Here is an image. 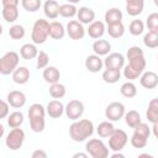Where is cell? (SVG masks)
I'll return each mask as SVG.
<instances>
[{
	"mask_svg": "<svg viewBox=\"0 0 158 158\" xmlns=\"http://www.w3.org/2000/svg\"><path fill=\"white\" fill-rule=\"evenodd\" d=\"M94 123L88 118L75 120L69 126V136L74 142H84L94 133Z\"/></svg>",
	"mask_w": 158,
	"mask_h": 158,
	"instance_id": "obj_1",
	"label": "cell"
},
{
	"mask_svg": "<svg viewBox=\"0 0 158 158\" xmlns=\"http://www.w3.org/2000/svg\"><path fill=\"white\" fill-rule=\"evenodd\" d=\"M146 69L144 56H139L132 59H128V64L123 67V77L128 80H135L142 75Z\"/></svg>",
	"mask_w": 158,
	"mask_h": 158,
	"instance_id": "obj_2",
	"label": "cell"
},
{
	"mask_svg": "<svg viewBox=\"0 0 158 158\" xmlns=\"http://www.w3.org/2000/svg\"><path fill=\"white\" fill-rule=\"evenodd\" d=\"M49 37V22L44 19L36 20L32 26L31 40L35 44H42Z\"/></svg>",
	"mask_w": 158,
	"mask_h": 158,
	"instance_id": "obj_3",
	"label": "cell"
},
{
	"mask_svg": "<svg viewBox=\"0 0 158 158\" xmlns=\"http://www.w3.org/2000/svg\"><path fill=\"white\" fill-rule=\"evenodd\" d=\"M20 62V54L15 51L6 52L1 59H0V73L2 75H9L12 74L14 70L19 67Z\"/></svg>",
	"mask_w": 158,
	"mask_h": 158,
	"instance_id": "obj_4",
	"label": "cell"
},
{
	"mask_svg": "<svg viewBox=\"0 0 158 158\" xmlns=\"http://www.w3.org/2000/svg\"><path fill=\"white\" fill-rule=\"evenodd\" d=\"M85 149L89 153V156H91L93 158H106V157H109V148L99 138L89 139L85 144Z\"/></svg>",
	"mask_w": 158,
	"mask_h": 158,
	"instance_id": "obj_5",
	"label": "cell"
},
{
	"mask_svg": "<svg viewBox=\"0 0 158 158\" xmlns=\"http://www.w3.org/2000/svg\"><path fill=\"white\" fill-rule=\"evenodd\" d=\"M23 142H25V132L20 127L10 130V132L6 135V138H5V144L11 151L20 149L22 147Z\"/></svg>",
	"mask_w": 158,
	"mask_h": 158,
	"instance_id": "obj_6",
	"label": "cell"
},
{
	"mask_svg": "<svg viewBox=\"0 0 158 158\" xmlns=\"http://www.w3.org/2000/svg\"><path fill=\"white\" fill-rule=\"evenodd\" d=\"M127 141H128L127 133L121 128H115L112 135L109 137V149L114 152H120L125 148Z\"/></svg>",
	"mask_w": 158,
	"mask_h": 158,
	"instance_id": "obj_7",
	"label": "cell"
},
{
	"mask_svg": "<svg viewBox=\"0 0 158 158\" xmlns=\"http://www.w3.org/2000/svg\"><path fill=\"white\" fill-rule=\"evenodd\" d=\"M125 114H126L125 105L120 101L110 102L105 109V116L110 121H118L125 116Z\"/></svg>",
	"mask_w": 158,
	"mask_h": 158,
	"instance_id": "obj_8",
	"label": "cell"
},
{
	"mask_svg": "<svg viewBox=\"0 0 158 158\" xmlns=\"http://www.w3.org/2000/svg\"><path fill=\"white\" fill-rule=\"evenodd\" d=\"M64 114L72 121L79 120L83 116V114H84V104L80 100H70L65 105Z\"/></svg>",
	"mask_w": 158,
	"mask_h": 158,
	"instance_id": "obj_9",
	"label": "cell"
},
{
	"mask_svg": "<svg viewBox=\"0 0 158 158\" xmlns=\"http://www.w3.org/2000/svg\"><path fill=\"white\" fill-rule=\"evenodd\" d=\"M65 30H67V35L69 36V38H72L74 41L83 40L85 36V28L79 20H70L68 22Z\"/></svg>",
	"mask_w": 158,
	"mask_h": 158,
	"instance_id": "obj_10",
	"label": "cell"
},
{
	"mask_svg": "<svg viewBox=\"0 0 158 158\" xmlns=\"http://www.w3.org/2000/svg\"><path fill=\"white\" fill-rule=\"evenodd\" d=\"M105 68H114V69H122L125 67V57L118 52L109 53L104 60Z\"/></svg>",
	"mask_w": 158,
	"mask_h": 158,
	"instance_id": "obj_11",
	"label": "cell"
},
{
	"mask_svg": "<svg viewBox=\"0 0 158 158\" xmlns=\"http://www.w3.org/2000/svg\"><path fill=\"white\" fill-rule=\"evenodd\" d=\"M64 110H65V106L58 99H54V100L49 101L46 106V112L52 118H59L64 114Z\"/></svg>",
	"mask_w": 158,
	"mask_h": 158,
	"instance_id": "obj_12",
	"label": "cell"
},
{
	"mask_svg": "<svg viewBox=\"0 0 158 158\" xmlns=\"http://www.w3.org/2000/svg\"><path fill=\"white\" fill-rule=\"evenodd\" d=\"M7 102L14 109H21L26 104V95L20 90H12L6 96Z\"/></svg>",
	"mask_w": 158,
	"mask_h": 158,
	"instance_id": "obj_13",
	"label": "cell"
},
{
	"mask_svg": "<svg viewBox=\"0 0 158 158\" xmlns=\"http://www.w3.org/2000/svg\"><path fill=\"white\" fill-rule=\"evenodd\" d=\"M139 84L146 89H154L158 85V74L151 70L143 72L139 77Z\"/></svg>",
	"mask_w": 158,
	"mask_h": 158,
	"instance_id": "obj_14",
	"label": "cell"
},
{
	"mask_svg": "<svg viewBox=\"0 0 158 158\" xmlns=\"http://www.w3.org/2000/svg\"><path fill=\"white\" fill-rule=\"evenodd\" d=\"M104 67V60L100 58L98 54H91L85 58V68L90 73H98Z\"/></svg>",
	"mask_w": 158,
	"mask_h": 158,
	"instance_id": "obj_15",
	"label": "cell"
},
{
	"mask_svg": "<svg viewBox=\"0 0 158 158\" xmlns=\"http://www.w3.org/2000/svg\"><path fill=\"white\" fill-rule=\"evenodd\" d=\"M59 4L56 0H46L43 4L44 16L49 20H54L59 16Z\"/></svg>",
	"mask_w": 158,
	"mask_h": 158,
	"instance_id": "obj_16",
	"label": "cell"
},
{
	"mask_svg": "<svg viewBox=\"0 0 158 158\" xmlns=\"http://www.w3.org/2000/svg\"><path fill=\"white\" fill-rule=\"evenodd\" d=\"M78 20L83 25H90L91 22L95 21V11L88 6H81L78 9Z\"/></svg>",
	"mask_w": 158,
	"mask_h": 158,
	"instance_id": "obj_17",
	"label": "cell"
},
{
	"mask_svg": "<svg viewBox=\"0 0 158 158\" xmlns=\"http://www.w3.org/2000/svg\"><path fill=\"white\" fill-rule=\"evenodd\" d=\"M88 35L94 38V40H99L104 36L105 31H106V27H105V23L102 21H94L89 25L88 27Z\"/></svg>",
	"mask_w": 158,
	"mask_h": 158,
	"instance_id": "obj_18",
	"label": "cell"
},
{
	"mask_svg": "<svg viewBox=\"0 0 158 158\" xmlns=\"http://www.w3.org/2000/svg\"><path fill=\"white\" fill-rule=\"evenodd\" d=\"M30 75H31L30 74V69L27 67L20 65V67H17L14 70V73H12V80H14V83L22 85V84H26L30 80Z\"/></svg>",
	"mask_w": 158,
	"mask_h": 158,
	"instance_id": "obj_19",
	"label": "cell"
},
{
	"mask_svg": "<svg viewBox=\"0 0 158 158\" xmlns=\"http://www.w3.org/2000/svg\"><path fill=\"white\" fill-rule=\"evenodd\" d=\"M144 9V0H126V11L130 16H138Z\"/></svg>",
	"mask_w": 158,
	"mask_h": 158,
	"instance_id": "obj_20",
	"label": "cell"
},
{
	"mask_svg": "<svg viewBox=\"0 0 158 158\" xmlns=\"http://www.w3.org/2000/svg\"><path fill=\"white\" fill-rule=\"evenodd\" d=\"M43 79L46 83L48 84H54V83H58L59 79H60V72L57 67H53V65H49L47 68L43 69Z\"/></svg>",
	"mask_w": 158,
	"mask_h": 158,
	"instance_id": "obj_21",
	"label": "cell"
},
{
	"mask_svg": "<svg viewBox=\"0 0 158 158\" xmlns=\"http://www.w3.org/2000/svg\"><path fill=\"white\" fill-rule=\"evenodd\" d=\"M67 30L64 28L63 23L59 21H52L49 23V37L53 40H62L65 35Z\"/></svg>",
	"mask_w": 158,
	"mask_h": 158,
	"instance_id": "obj_22",
	"label": "cell"
},
{
	"mask_svg": "<svg viewBox=\"0 0 158 158\" xmlns=\"http://www.w3.org/2000/svg\"><path fill=\"white\" fill-rule=\"evenodd\" d=\"M93 51L98 56H107L111 51V43L106 40H96L93 43Z\"/></svg>",
	"mask_w": 158,
	"mask_h": 158,
	"instance_id": "obj_23",
	"label": "cell"
},
{
	"mask_svg": "<svg viewBox=\"0 0 158 158\" xmlns=\"http://www.w3.org/2000/svg\"><path fill=\"white\" fill-rule=\"evenodd\" d=\"M20 56L23 58V59H33V58H37L38 56V49L36 47L35 43H25L21 46L20 48Z\"/></svg>",
	"mask_w": 158,
	"mask_h": 158,
	"instance_id": "obj_24",
	"label": "cell"
},
{
	"mask_svg": "<svg viewBox=\"0 0 158 158\" xmlns=\"http://www.w3.org/2000/svg\"><path fill=\"white\" fill-rule=\"evenodd\" d=\"M104 20H105L106 25L120 22V21H122V12L117 7H111V9L106 10L105 16H104Z\"/></svg>",
	"mask_w": 158,
	"mask_h": 158,
	"instance_id": "obj_25",
	"label": "cell"
},
{
	"mask_svg": "<svg viewBox=\"0 0 158 158\" xmlns=\"http://www.w3.org/2000/svg\"><path fill=\"white\" fill-rule=\"evenodd\" d=\"M121 78V69H114V68H106L102 72V80L107 84H115Z\"/></svg>",
	"mask_w": 158,
	"mask_h": 158,
	"instance_id": "obj_26",
	"label": "cell"
},
{
	"mask_svg": "<svg viewBox=\"0 0 158 158\" xmlns=\"http://www.w3.org/2000/svg\"><path fill=\"white\" fill-rule=\"evenodd\" d=\"M146 117L152 123L158 121V98H154L149 101L147 111H146Z\"/></svg>",
	"mask_w": 158,
	"mask_h": 158,
	"instance_id": "obj_27",
	"label": "cell"
},
{
	"mask_svg": "<svg viewBox=\"0 0 158 158\" xmlns=\"http://www.w3.org/2000/svg\"><path fill=\"white\" fill-rule=\"evenodd\" d=\"M115 131V127L112 125V122L109 120V121H102L99 123V126L96 127V132L99 135V137L101 138H106V137H110L112 135V132Z\"/></svg>",
	"mask_w": 158,
	"mask_h": 158,
	"instance_id": "obj_28",
	"label": "cell"
},
{
	"mask_svg": "<svg viewBox=\"0 0 158 158\" xmlns=\"http://www.w3.org/2000/svg\"><path fill=\"white\" fill-rule=\"evenodd\" d=\"M123 118H125L126 125L128 127H131V128H135L136 126H138L142 122L141 121V115L136 110H130L128 112H126L125 116H123Z\"/></svg>",
	"mask_w": 158,
	"mask_h": 158,
	"instance_id": "obj_29",
	"label": "cell"
},
{
	"mask_svg": "<svg viewBox=\"0 0 158 158\" xmlns=\"http://www.w3.org/2000/svg\"><path fill=\"white\" fill-rule=\"evenodd\" d=\"M106 31H107V33H109L110 37H112V38H120L125 33V26H123L122 21H120V22H116V23L107 25Z\"/></svg>",
	"mask_w": 158,
	"mask_h": 158,
	"instance_id": "obj_30",
	"label": "cell"
},
{
	"mask_svg": "<svg viewBox=\"0 0 158 158\" xmlns=\"http://www.w3.org/2000/svg\"><path fill=\"white\" fill-rule=\"evenodd\" d=\"M23 120L25 117L21 111H14L7 116V125L10 128H16L23 123Z\"/></svg>",
	"mask_w": 158,
	"mask_h": 158,
	"instance_id": "obj_31",
	"label": "cell"
},
{
	"mask_svg": "<svg viewBox=\"0 0 158 158\" xmlns=\"http://www.w3.org/2000/svg\"><path fill=\"white\" fill-rule=\"evenodd\" d=\"M78 14V9L74 4H70V2H67V4H63L59 6V15L62 17H65V19H72L74 17L75 15Z\"/></svg>",
	"mask_w": 158,
	"mask_h": 158,
	"instance_id": "obj_32",
	"label": "cell"
},
{
	"mask_svg": "<svg viewBox=\"0 0 158 158\" xmlns=\"http://www.w3.org/2000/svg\"><path fill=\"white\" fill-rule=\"evenodd\" d=\"M120 93L122 96L127 98V99H131V98H135L137 95V86L132 83V81H126L121 85L120 88Z\"/></svg>",
	"mask_w": 158,
	"mask_h": 158,
	"instance_id": "obj_33",
	"label": "cell"
},
{
	"mask_svg": "<svg viewBox=\"0 0 158 158\" xmlns=\"http://www.w3.org/2000/svg\"><path fill=\"white\" fill-rule=\"evenodd\" d=\"M65 93H67L65 86L63 84H60L59 81L51 84V86H49V95L53 99H62L65 96Z\"/></svg>",
	"mask_w": 158,
	"mask_h": 158,
	"instance_id": "obj_34",
	"label": "cell"
},
{
	"mask_svg": "<svg viewBox=\"0 0 158 158\" xmlns=\"http://www.w3.org/2000/svg\"><path fill=\"white\" fill-rule=\"evenodd\" d=\"M46 109L43 107V105L36 102L32 104L28 109V120L30 118H37V117H44L46 116Z\"/></svg>",
	"mask_w": 158,
	"mask_h": 158,
	"instance_id": "obj_35",
	"label": "cell"
},
{
	"mask_svg": "<svg viewBox=\"0 0 158 158\" xmlns=\"http://www.w3.org/2000/svg\"><path fill=\"white\" fill-rule=\"evenodd\" d=\"M2 19L9 22L12 23L19 19V9L17 7H2Z\"/></svg>",
	"mask_w": 158,
	"mask_h": 158,
	"instance_id": "obj_36",
	"label": "cell"
},
{
	"mask_svg": "<svg viewBox=\"0 0 158 158\" xmlns=\"http://www.w3.org/2000/svg\"><path fill=\"white\" fill-rule=\"evenodd\" d=\"M143 43L148 48H158V33L148 31L143 36Z\"/></svg>",
	"mask_w": 158,
	"mask_h": 158,
	"instance_id": "obj_37",
	"label": "cell"
},
{
	"mask_svg": "<svg viewBox=\"0 0 158 158\" xmlns=\"http://www.w3.org/2000/svg\"><path fill=\"white\" fill-rule=\"evenodd\" d=\"M128 31L132 36H139L143 33L144 31V23L142 20H133L130 26H128Z\"/></svg>",
	"mask_w": 158,
	"mask_h": 158,
	"instance_id": "obj_38",
	"label": "cell"
},
{
	"mask_svg": "<svg viewBox=\"0 0 158 158\" xmlns=\"http://www.w3.org/2000/svg\"><path fill=\"white\" fill-rule=\"evenodd\" d=\"M25 27L22 25H12L9 30V36L12 38V40H21L25 37Z\"/></svg>",
	"mask_w": 158,
	"mask_h": 158,
	"instance_id": "obj_39",
	"label": "cell"
},
{
	"mask_svg": "<svg viewBox=\"0 0 158 158\" xmlns=\"http://www.w3.org/2000/svg\"><path fill=\"white\" fill-rule=\"evenodd\" d=\"M22 7L28 12H36L42 6L41 0H21Z\"/></svg>",
	"mask_w": 158,
	"mask_h": 158,
	"instance_id": "obj_40",
	"label": "cell"
},
{
	"mask_svg": "<svg viewBox=\"0 0 158 158\" xmlns=\"http://www.w3.org/2000/svg\"><path fill=\"white\" fill-rule=\"evenodd\" d=\"M30 127L33 132L40 133L46 127V120L44 117H37V118H30Z\"/></svg>",
	"mask_w": 158,
	"mask_h": 158,
	"instance_id": "obj_41",
	"label": "cell"
},
{
	"mask_svg": "<svg viewBox=\"0 0 158 158\" xmlns=\"http://www.w3.org/2000/svg\"><path fill=\"white\" fill-rule=\"evenodd\" d=\"M146 25L148 27V31L157 32L158 33V12H152L148 15L146 20Z\"/></svg>",
	"mask_w": 158,
	"mask_h": 158,
	"instance_id": "obj_42",
	"label": "cell"
},
{
	"mask_svg": "<svg viewBox=\"0 0 158 158\" xmlns=\"http://www.w3.org/2000/svg\"><path fill=\"white\" fill-rule=\"evenodd\" d=\"M133 133H136V135H138V136H141V137L148 138L149 135H151V128H149V126H148L147 123L141 122L138 126H136V127L133 128Z\"/></svg>",
	"mask_w": 158,
	"mask_h": 158,
	"instance_id": "obj_43",
	"label": "cell"
},
{
	"mask_svg": "<svg viewBox=\"0 0 158 158\" xmlns=\"http://www.w3.org/2000/svg\"><path fill=\"white\" fill-rule=\"evenodd\" d=\"M48 63H49V56L44 52V51H40L38 52V56H37V68L38 69H44L48 67Z\"/></svg>",
	"mask_w": 158,
	"mask_h": 158,
	"instance_id": "obj_44",
	"label": "cell"
},
{
	"mask_svg": "<svg viewBox=\"0 0 158 158\" xmlns=\"http://www.w3.org/2000/svg\"><path fill=\"white\" fill-rule=\"evenodd\" d=\"M147 142H148V138L141 137V136H138L136 133H133L132 137H131V144L135 148H144L147 146Z\"/></svg>",
	"mask_w": 158,
	"mask_h": 158,
	"instance_id": "obj_45",
	"label": "cell"
},
{
	"mask_svg": "<svg viewBox=\"0 0 158 158\" xmlns=\"http://www.w3.org/2000/svg\"><path fill=\"white\" fill-rule=\"evenodd\" d=\"M139 56H144L143 53V49L138 46H132L127 49V53H126V57L127 59H132V58H136V57H139Z\"/></svg>",
	"mask_w": 158,
	"mask_h": 158,
	"instance_id": "obj_46",
	"label": "cell"
},
{
	"mask_svg": "<svg viewBox=\"0 0 158 158\" xmlns=\"http://www.w3.org/2000/svg\"><path fill=\"white\" fill-rule=\"evenodd\" d=\"M9 109H10V104L7 102V100H1V109H0V118H5L7 117L9 114Z\"/></svg>",
	"mask_w": 158,
	"mask_h": 158,
	"instance_id": "obj_47",
	"label": "cell"
},
{
	"mask_svg": "<svg viewBox=\"0 0 158 158\" xmlns=\"http://www.w3.org/2000/svg\"><path fill=\"white\" fill-rule=\"evenodd\" d=\"M20 0H1L2 7H17Z\"/></svg>",
	"mask_w": 158,
	"mask_h": 158,
	"instance_id": "obj_48",
	"label": "cell"
},
{
	"mask_svg": "<svg viewBox=\"0 0 158 158\" xmlns=\"http://www.w3.org/2000/svg\"><path fill=\"white\" fill-rule=\"evenodd\" d=\"M31 157L32 158H47V153L42 149H36V151L32 152Z\"/></svg>",
	"mask_w": 158,
	"mask_h": 158,
	"instance_id": "obj_49",
	"label": "cell"
},
{
	"mask_svg": "<svg viewBox=\"0 0 158 158\" xmlns=\"http://www.w3.org/2000/svg\"><path fill=\"white\" fill-rule=\"evenodd\" d=\"M152 133L154 135V137H156L157 141H158V121L153 123V126H152Z\"/></svg>",
	"mask_w": 158,
	"mask_h": 158,
	"instance_id": "obj_50",
	"label": "cell"
},
{
	"mask_svg": "<svg viewBox=\"0 0 158 158\" xmlns=\"http://www.w3.org/2000/svg\"><path fill=\"white\" fill-rule=\"evenodd\" d=\"M88 154H89V153H81V152H79V153H75V154H73V158H78V157H81V158H86V157H88Z\"/></svg>",
	"mask_w": 158,
	"mask_h": 158,
	"instance_id": "obj_51",
	"label": "cell"
},
{
	"mask_svg": "<svg viewBox=\"0 0 158 158\" xmlns=\"http://www.w3.org/2000/svg\"><path fill=\"white\" fill-rule=\"evenodd\" d=\"M111 157H112V158H117V157H118V158H123L125 156H123L122 153H120V152H115V153H114Z\"/></svg>",
	"mask_w": 158,
	"mask_h": 158,
	"instance_id": "obj_52",
	"label": "cell"
},
{
	"mask_svg": "<svg viewBox=\"0 0 158 158\" xmlns=\"http://www.w3.org/2000/svg\"><path fill=\"white\" fill-rule=\"evenodd\" d=\"M138 157H139V158H142V157H148V158H152V156H151V154H148V153H142V154H139Z\"/></svg>",
	"mask_w": 158,
	"mask_h": 158,
	"instance_id": "obj_53",
	"label": "cell"
},
{
	"mask_svg": "<svg viewBox=\"0 0 158 158\" xmlns=\"http://www.w3.org/2000/svg\"><path fill=\"white\" fill-rule=\"evenodd\" d=\"M67 1H68V2H70V4H74V5H75V4H78V2H79V1H81V0H67Z\"/></svg>",
	"mask_w": 158,
	"mask_h": 158,
	"instance_id": "obj_54",
	"label": "cell"
},
{
	"mask_svg": "<svg viewBox=\"0 0 158 158\" xmlns=\"http://www.w3.org/2000/svg\"><path fill=\"white\" fill-rule=\"evenodd\" d=\"M0 135L4 136V126L2 125H0Z\"/></svg>",
	"mask_w": 158,
	"mask_h": 158,
	"instance_id": "obj_55",
	"label": "cell"
},
{
	"mask_svg": "<svg viewBox=\"0 0 158 158\" xmlns=\"http://www.w3.org/2000/svg\"><path fill=\"white\" fill-rule=\"evenodd\" d=\"M153 2H154V5L158 7V0H153Z\"/></svg>",
	"mask_w": 158,
	"mask_h": 158,
	"instance_id": "obj_56",
	"label": "cell"
},
{
	"mask_svg": "<svg viewBox=\"0 0 158 158\" xmlns=\"http://www.w3.org/2000/svg\"><path fill=\"white\" fill-rule=\"evenodd\" d=\"M157 60H158V56H157Z\"/></svg>",
	"mask_w": 158,
	"mask_h": 158,
	"instance_id": "obj_57",
	"label": "cell"
}]
</instances>
